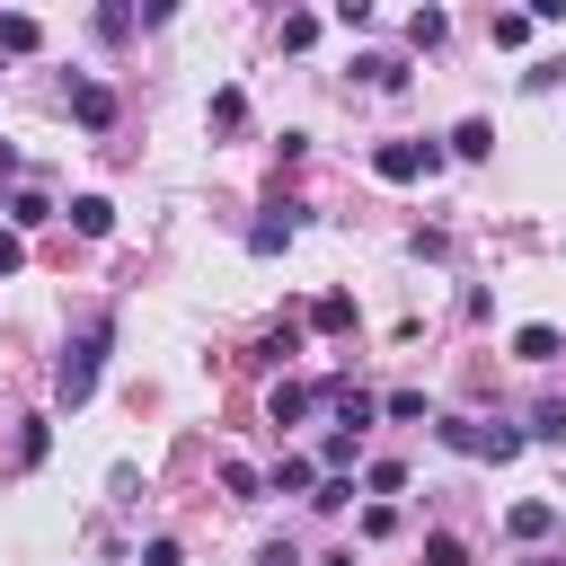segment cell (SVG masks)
<instances>
[{
    "label": "cell",
    "mask_w": 566,
    "mask_h": 566,
    "mask_svg": "<svg viewBox=\"0 0 566 566\" xmlns=\"http://www.w3.org/2000/svg\"><path fill=\"white\" fill-rule=\"evenodd\" d=\"M106 345H115V310H97V318H88V327L62 345V363H53V398H62V407H88V398H97Z\"/></svg>",
    "instance_id": "cell-1"
},
{
    "label": "cell",
    "mask_w": 566,
    "mask_h": 566,
    "mask_svg": "<svg viewBox=\"0 0 566 566\" xmlns=\"http://www.w3.org/2000/svg\"><path fill=\"white\" fill-rule=\"evenodd\" d=\"M433 168H442L433 142H380V150H371V177H389V186H416V177H433Z\"/></svg>",
    "instance_id": "cell-2"
},
{
    "label": "cell",
    "mask_w": 566,
    "mask_h": 566,
    "mask_svg": "<svg viewBox=\"0 0 566 566\" xmlns=\"http://www.w3.org/2000/svg\"><path fill=\"white\" fill-rule=\"evenodd\" d=\"M301 239V203H265L256 221H248V256H283Z\"/></svg>",
    "instance_id": "cell-3"
},
{
    "label": "cell",
    "mask_w": 566,
    "mask_h": 566,
    "mask_svg": "<svg viewBox=\"0 0 566 566\" xmlns=\"http://www.w3.org/2000/svg\"><path fill=\"white\" fill-rule=\"evenodd\" d=\"M71 115H80L88 133H106V124H115V88H106V80H71Z\"/></svg>",
    "instance_id": "cell-4"
},
{
    "label": "cell",
    "mask_w": 566,
    "mask_h": 566,
    "mask_svg": "<svg viewBox=\"0 0 566 566\" xmlns=\"http://www.w3.org/2000/svg\"><path fill=\"white\" fill-rule=\"evenodd\" d=\"M433 442H442V451H469V460H486V424H478V416H433Z\"/></svg>",
    "instance_id": "cell-5"
},
{
    "label": "cell",
    "mask_w": 566,
    "mask_h": 566,
    "mask_svg": "<svg viewBox=\"0 0 566 566\" xmlns=\"http://www.w3.org/2000/svg\"><path fill=\"white\" fill-rule=\"evenodd\" d=\"M62 212H71V230H80V239H106V230H115V203H106V195H71Z\"/></svg>",
    "instance_id": "cell-6"
},
{
    "label": "cell",
    "mask_w": 566,
    "mask_h": 566,
    "mask_svg": "<svg viewBox=\"0 0 566 566\" xmlns=\"http://www.w3.org/2000/svg\"><path fill=\"white\" fill-rule=\"evenodd\" d=\"M310 398H327V389H310V380H274L265 416H274V424H301V416H310Z\"/></svg>",
    "instance_id": "cell-7"
},
{
    "label": "cell",
    "mask_w": 566,
    "mask_h": 566,
    "mask_svg": "<svg viewBox=\"0 0 566 566\" xmlns=\"http://www.w3.org/2000/svg\"><path fill=\"white\" fill-rule=\"evenodd\" d=\"M265 486H274V495H318V460H301V451H283Z\"/></svg>",
    "instance_id": "cell-8"
},
{
    "label": "cell",
    "mask_w": 566,
    "mask_h": 566,
    "mask_svg": "<svg viewBox=\"0 0 566 566\" xmlns=\"http://www.w3.org/2000/svg\"><path fill=\"white\" fill-rule=\"evenodd\" d=\"M504 531H513V539H548V531H557V504H548V495H531V504H513V513H504Z\"/></svg>",
    "instance_id": "cell-9"
},
{
    "label": "cell",
    "mask_w": 566,
    "mask_h": 566,
    "mask_svg": "<svg viewBox=\"0 0 566 566\" xmlns=\"http://www.w3.org/2000/svg\"><path fill=\"white\" fill-rule=\"evenodd\" d=\"M354 460H363V433H345V424H336V433L318 442V478H345Z\"/></svg>",
    "instance_id": "cell-10"
},
{
    "label": "cell",
    "mask_w": 566,
    "mask_h": 566,
    "mask_svg": "<svg viewBox=\"0 0 566 566\" xmlns=\"http://www.w3.org/2000/svg\"><path fill=\"white\" fill-rule=\"evenodd\" d=\"M310 327H318V336H345V327H354V301H345V292H318V301H310Z\"/></svg>",
    "instance_id": "cell-11"
},
{
    "label": "cell",
    "mask_w": 566,
    "mask_h": 566,
    "mask_svg": "<svg viewBox=\"0 0 566 566\" xmlns=\"http://www.w3.org/2000/svg\"><path fill=\"white\" fill-rule=\"evenodd\" d=\"M44 221H53V203H44L35 186H18V195H9V230H44Z\"/></svg>",
    "instance_id": "cell-12"
},
{
    "label": "cell",
    "mask_w": 566,
    "mask_h": 566,
    "mask_svg": "<svg viewBox=\"0 0 566 566\" xmlns=\"http://www.w3.org/2000/svg\"><path fill=\"white\" fill-rule=\"evenodd\" d=\"M513 354H522V363H557V354H566V336H557V327H522V336H513Z\"/></svg>",
    "instance_id": "cell-13"
},
{
    "label": "cell",
    "mask_w": 566,
    "mask_h": 566,
    "mask_svg": "<svg viewBox=\"0 0 566 566\" xmlns=\"http://www.w3.org/2000/svg\"><path fill=\"white\" fill-rule=\"evenodd\" d=\"M35 44H44V27H35L27 9H9V18H0V53H35Z\"/></svg>",
    "instance_id": "cell-14"
},
{
    "label": "cell",
    "mask_w": 566,
    "mask_h": 566,
    "mask_svg": "<svg viewBox=\"0 0 566 566\" xmlns=\"http://www.w3.org/2000/svg\"><path fill=\"white\" fill-rule=\"evenodd\" d=\"M522 433H531V442H566V398H539Z\"/></svg>",
    "instance_id": "cell-15"
},
{
    "label": "cell",
    "mask_w": 566,
    "mask_h": 566,
    "mask_svg": "<svg viewBox=\"0 0 566 566\" xmlns=\"http://www.w3.org/2000/svg\"><path fill=\"white\" fill-rule=\"evenodd\" d=\"M442 35H451V18H442V9H416V18H407V44H416V53H433Z\"/></svg>",
    "instance_id": "cell-16"
},
{
    "label": "cell",
    "mask_w": 566,
    "mask_h": 566,
    "mask_svg": "<svg viewBox=\"0 0 566 566\" xmlns=\"http://www.w3.org/2000/svg\"><path fill=\"white\" fill-rule=\"evenodd\" d=\"M354 80H371V88H407V62H389V53H363V62H354Z\"/></svg>",
    "instance_id": "cell-17"
},
{
    "label": "cell",
    "mask_w": 566,
    "mask_h": 566,
    "mask_svg": "<svg viewBox=\"0 0 566 566\" xmlns=\"http://www.w3.org/2000/svg\"><path fill=\"white\" fill-rule=\"evenodd\" d=\"M451 150H460V159H486V150H495V124H486V115H469V124L451 133Z\"/></svg>",
    "instance_id": "cell-18"
},
{
    "label": "cell",
    "mask_w": 566,
    "mask_h": 566,
    "mask_svg": "<svg viewBox=\"0 0 566 566\" xmlns=\"http://www.w3.org/2000/svg\"><path fill=\"white\" fill-rule=\"evenodd\" d=\"M212 124L239 133V124H248V97H239V88H212Z\"/></svg>",
    "instance_id": "cell-19"
},
{
    "label": "cell",
    "mask_w": 566,
    "mask_h": 566,
    "mask_svg": "<svg viewBox=\"0 0 566 566\" xmlns=\"http://www.w3.org/2000/svg\"><path fill=\"white\" fill-rule=\"evenodd\" d=\"M88 27H97V44H124V35H133V9H97Z\"/></svg>",
    "instance_id": "cell-20"
},
{
    "label": "cell",
    "mask_w": 566,
    "mask_h": 566,
    "mask_svg": "<svg viewBox=\"0 0 566 566\" xmlns=\"http://www.w3.org/2000/svg\"><path fill=\"white\" fill-rule=\"evenodd\" d=\"M486 35H495V44H522V35H531V9H495V27H486Z\"/></svg>",
    "instance_id": "cell-21"
},
{
    "label": "cell",
    "mask_w": 566,
    "mask_h": 566,
    "mask_svg": "<svg viewBox=\"0 0 566 566\" xmlns=\"http://www.w3.org/2000/svg\"><path fill=\"white\" fill-rule=\"evenodd\" d=\"M221 486H230V495H265V478H256L248 460H221Z\"/></svg>",
    "instance_id": "cell-22"
},
{
    "label": "cell",
    "mask_w": 566,
    "mask_h": 566,
    "mask_svg": "<svg viewBox=\"0 0 566 566\" xmlns=\"http://www.w3.org/2000/svg\"><path fill=\"white\" fill-rule=\"evenodd\" d=\"M310 504H318V513H345V504H354V478H318V495H310Z\"/></svg>",
    "instance_id": "cell-23"
},
{
    "label": "cell",
    "mask_w": 566,
    "mask_h": 566,
    "mask_svg": "<svg viewBox=\"0 0 566 566\" xmlns=\"http://www.w3.org/2000/svg\"><path fill=\"white\" fill-rule=\"evenodd\" d=\"M424 566H469V548H460L451 531H433V539H424Z\"/></svg>",
    "instance_id": "cell-24"
},
{
    "label": "cell",
    "mask_w": 566,
    "mask_h": 566,
    "mask_svg": "<svg viewBox=\"0 0 566 566\" xmlns=\"http://www.w3.org/2000/svg\"><path fill=\"white\" fill-rule=\"evenodd\" d=\"M380 407H389V416H398V424H416V416H424V389H389V398H380Z\"/></svg>",
    "instance_id": "cell-25"
},
{
    "label": "cell",
    "mask_w": 566,
    "mask_h": 566,
    "mask_svg": "<svg viewBox=\"0 0 566 566\" xmlns=\"http://www.w3.org/2000/svg\"><path fill=\"white\" fill-rule=\"evenodd\" d=\"M363 486H371V495H398V486H407V469H398V460H371V478H363Z\"/></svg>",
    "instance_id": "cell-26"
},
{
    "label": "cell",
    "mask_w": 566,
    "mask_h": 566,
    "mask_svg": "<svg viewBox=\"0 0 566 566\" xmlns=\"http://www.w3.org/2000/svg\"><path fill=\"white\" fill-rule=\"evenodd\" d=\"M18 265H27V239H18V230H0V283H9Z\"/></svg>",
    "instance_id": "cell-27"
},
{
    "label": "cell",
    "mask_w": 566,
    "mask_h": 566,
    "mask_svg": "<svg viewBox=\"0 0 566 566\" xmlns=\"http://www.w3.org/2000/svg\"><path fill=\"white\" fill-rule=\"evenodd\" d=\"M256 566H301V548H292V539H265V548H256Z\"/></svg>",
    "instance_id": "cell-28"
},
{
    "label": "cell",
    "mask_w": 566,
    "mask_h": 566,
    "mask_svg": "<svg viewBox=\"0 0 566 566\" xmlns=\"http://www.w3.org/2000/svg\"><path fill=\"white\" fill-rule=\"evenodd\" d=\"M142 566H177V539H150V548H142Z\"/></svg>",
    "instance_id": "cell-29"
},
{
    "label": "cell",
    "mask_w": 566,
    "mask_h": 566,
    "mask_svg": "<svg viewBox=\"0 0 566 566\" xmlns=\"http://www.w3.org/2000/svg\"><path fill=\"white\" fill-rule=\"evenodd\" d=\"M531 566H566V557H531Z\"/></svg>",
    "instance_id": "cell-30"
}]
</instances>
